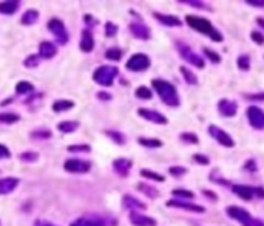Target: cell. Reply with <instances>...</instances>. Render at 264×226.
I'll list each match as a JSON object with an SVG mask.
<instances>
[{
	"label": "cell",
	"instance_id": "obj_34",
	"mask_svg": "<svg viewBox=\"0 0 264 226\" xmlns=\"http://www.w3.org/2000/svg\"><path fill=\"white\" fill-rule=\"evenodd\" d=\"M152 95H153L152 90L147 89V87H144V85L137 87V89H136V96L139 99H150V98H152Z\"/></svg>",
	"mask_w": 264,
	"mask_h": 226
},
{
	"label": "cell",
	"instance_id": "obj_54",
	"mask_svg": "<svg viewBox=\"0 0 264 226\" xmlns=\"http://www.w3.org/2000/svg\"><path fill=\"white\" fill-rule=\"evenodd\" d=\"M246 168H247V170H252V172H255V170H257L255 161H252V160H249V161L246 163Z\"/></svg>",
	"mask_w": 264,
	"mask_h": 226
},
{
	"label": "cell",
	"instance_id": "obj_28",
	"mask_svg": "<svg viewBox=\"0 0 264 226\" xmlns=\"http://www.w3.org/2000/svg\"><path fill=\"white\" fill-rule=\"evenodd\" d=\"M34 90V85L28 81H20L17 85H16V92L19 95H28Z\"/></svg>",
	"mask_w": 264,
	"mask_h": 226
},
{
	"label": "cell",
	"instance_id": "obj_37",
	"mask_svg": "<svg viewBox=\"0 0 264 226\" xmlns=\"http://www.w3.org/2000/svg\"><path fill=\"white\" fill-rule=\"evenodd\" d=\"M39 62H41V57L39 56H36V55H31L28 56L27 59H25V67H28V68H33V67H37L39 65Z\"/></svg>",
	"mask_w": 264,
	"mask_h": 226
},
{
	"label": "cell",
	"instance_id": "obj_51",
	"mask_svg": "<svg viewBox=\"0 0 264 226\" xmlns=\"http://www.w3.org/2000/svg\"><path fill=\"white\" fill-rule=\"evenodd\" d=\"M247 5L255 8H264V0H247Z\"/></svg>",
	"mask_w": 264,
	"mask_h": 226
},
{
	"label": "cell",
	"instance_id": "obj_1",
	"mask_svg": "<svg viewBox=\"0 0 264 226\" xmlns=\"http://www.w3.org/2000/svg\"><path fill=\"white\" fill-rule=\"evenodd\" d=\"M152 85L156 90V93L159 95L162 103H166L170 107H178L179 106V96H178V92H176L173 84H170L167 81H162V79H153Z\"/></svg>",
	"mask_w": 264,
	"mask_h": 226
},
{
	"label": "cell",
	"instance_id": "obj_9",
	"mask_svg": "<svg viewBox=\"0 0 264 226\" xmlns=\"http://www.w3.org/2000/svg\"><path fill=\"white\" fill-rule=\"evenodd\" d=\"M178 50H179L181 56H182L187 62H190L192 65H195V67H198V68H204V59L201 57L199 55H196L193 50H190L188 47H185L184 44H178Z\"/></svg>",
	"mask_w": 264,
	"mask_h": 226
},
{
	"label": "cell",
	"instance_id": "obj_2",
	"mask_svg": "<svg viewBox=\"0 0 264 226\" xmlns=\"http://www.w3.org/2000/svg\"><path fill=\"white\" fill-rule=\"evenodd\" d=\"M118 76V68L116 67H110V65H102L96 68V71L93 73V79L96 84L104 85V87H110L115 81V78Z\"/></svg>",
	"mask_w": 264,
	"mask_h": 226
},
{
	"label": "cell",
	"instance_id": "obj_7",
	"mask_svg": "<svg viewBox=\"0 0 264 226\" xmlns=\"http://www.w3.org/2000/svg\"><path fill=\"white\" fill-rule=\"evenodd\" d=\"M64 169L67 172H71V173H87L91 169V163L84 161V160H78V158H71V160L65 161Z\"/></svg>",
	"mask_w": 264,
	"mask_h": 226
},
{
	"label": "cell",
	"instance_id": "obj_52",
	"mask_svg": "<svg viewBox=\"0 0 264 226\" xmlns=\"http://www.w3.org/2000/svg\"><path fill=\"white\" fill-rule=\"evenodd\" d=\"M184 3H187V5H192V6H196L198 9H203V8H206V5L204 3H201V2H195V0H185ZM207 9V8H206Z\"/></svg>",
	"mask_w": 264,
	"mask_h": 226
},
{
	"label": "cell",
	"instance_id": "obj_55",
	"mask_svg": "<svg viewBox=\"0 0 264 226\" xmlns=\"http://www.w3.org/2000/svg\"><path fill=\"white\" fill-rule=\"evenodd\" d=\"M97 98H99V99H111V96H110L108 93H104V92L97 93Z\"/></svg>",
	"mask_w": 264,
	"mask_h": 226
},
{
	"label": "cell",
	"instance_id": "obj_30",
	"mask_svg": "<svg viewBox=\"0 0 264 226\" xmlns=\"http://www.w3.org/2000/svg\"><path fill=\"white\" fill-rule=\"evenodd\" d=\"M20 121V116L17 113H0V122L3 124H16Z\"/></svg>",
	"mask_w": 264,
	"mask_h": 226
},
{
	"label": "cell",
	"instance_id": "obj_15",
	"mask_svg": "<svg viewBox=\"0 0 264 226\" xmlns=\"http://www.w3.org/2000/svg\"><path fill=\"white\" fill-rule=\"evenodd\" d=\"M167 206L170 208H179V209H185V211H190V212H204L206 209L199 205H193V203H185V202H181V200H169L167 202Z\"/></svg>",
	"mask_w": 264,
	"mask_h": 226
},
{
	"label": "cell",
	"instance_id": "obj_26",
	"mask_svg": "<svg viewBox=\"0 0 264 226\" xmlns=\"http://www.w3.org/2000/svg\"><path fill=\"white\" fill-rule=\"evenodd\" d=\"M74 107V103L73 101H67V99H60V101H56L53 104V112L56 113H60V112H67L70 109Z\"/></svg>",
	"mask_w": 264,
	"mask_h": 226
},
{
	"label": "cell",
	"instance_id": "obj_4",
	"mask_svg": "<svg viewBox=\"0 0 264 226\" xmlns=\"http://www.w3.org/2000/svg\"><path fill=\"white\" fill-rule=\"evenodd\" d=\"M125 67H127V70H130V71H144L150 67V59L144 53H136L127 60Z\"/></svg>",
	"mask_w": 264,
	"mask_h": 226
},
{
	"label": "cell",
	"instance_id": "obj_10",
	"mask_svg": "<svg viewBox=\"0 0 264 226\" xmlns=\"http://www.w3.org/2000/svg\"><path fill=\"white\" fill-rule=\"evenodd\" d=\"M137 115L142 116L144 119L150 121V122H155V124H167V118L164 115H161L159 112H155V110H147V109H139L137 110Z\"/></svg>",
	"mask_w": 264,
	"mask_h": 226
},
{
	"label": "cell",
	"instance_id": "obj_59",
	"mask_svg": "<svg viewBox=\"0 0 264 226\" xmlns=\"http://www.w3.org/2000/svg\"><path fill=\"white\" fill-rule=\"evenodd\" d=\"M250 98H252V99H264V95H263V93H260V95H252Z\"/></svg>",
	"mask_w": 264,
	"mask_h": 226
},
{
	"label": "cell",
	"instance_id": "obj_24",
	"mask_svg": "<svg viewBox=\"0 0 264 226\" xmlns=\"http://www.w3.org/2000/svg\"><path fill=\"white\" fill-rule=\"evenodd\" d=\"M79 127V122L78 121H64V122H59L57 124V129L64 133H73Z\"/></svg>",
	"mask_w": 264,
	"mask_h": 226
},
{
	"label": "cell",
	"instance_id": "obj_31",
	"mask_svg": "<svg viewBox=\"0 0 264 226\" xmlns=\"http://www.w3.org/2000/svg\"><path fill=\"white\" fill-rule=\"evenodd\" d=\"M179 70H181L182 76L185 78V81H187L188 84H192V85H196V84H198V78H196V74H195L193 71H190L187 67H181Z\"/></svg>",
	"mask_w": 264,
	"mask_h": 226
},
{
	"label": "cell",
	"instance_id": "obj_19",
	"mask_svg": "<svg viewBox=\"0 0 264 226\" xmlns=\"http://www.w3.org/2000/svg\"><path fill=\"white\" fill-rule=\"evenodd\" d=\"M81 50L84 53H90L93 52V48H94V37L91 34L90 30H84L82 31V37H81Z\"/></svg>",
	"mask_w": 264,
	"mask_h": 226
},
{
	"label": "cell",
	"instance_id": "obj_8",
	"mask_svg": "<svg viewBox=\"0 0 264 226\" xmlns=\"http://www.w3.org/2000/svg\"><path fill=\"white\" fill-rule=\"evenodd\" d=\"M247 119L254 129H257V130L264 129V112L260 107H255V106L249 107L247 109Z\"/></svg>",
	"mask_w": 264,
	"mask_h": 226
},
{
	"label": "cell",
	"instance_id": "obj_47",
	"mask_svg": "<svg viewBox=\"0 0 264 226\" xmlns=\"http://www.w3.org/2000/svg\"><path fill=\"white\" fill-rule=\"evenodd\" d=\"M250 37H252V41L257 42L258 45L264 44V36L261 33H258V31H252V33H250Z\"/></svg>",
	"mask_w": 264,
	"mask_h": 226
},
{
	"label": "cell",
	"instance_id": "obj_36",
	"mask_svg": "<svg viewBox=\"0 0 264 226\" xmlns=\"http://www.w3.org/2000/svg\"><path fill=\"white\" fill-rule=\"evenodd\" d=\"M19 158L23 163H36L37 158H39V155H37L36 152H23V154H20Z\"/></svg>",
	"mask_w": 264,
	"mask_h": 226
},
{
	"label": "cell",
	"instance_id": "obj_44",
	"mask_svg": "<svg viewBox=\"0 0 264 226\" xmlns=\"http://www.w3.org/2000/svg\"><path fill=\"white\" fill-rule=\"evenodd\" d=\"M204 55H206V57H209L212 62H215V64H220V62H221L220 55H218V53H213L212 50H209V48H206V50H204Z\"/></svg>",
	"mask_w": 264,
	"mask_h": 226
},
{
	"label": "cell",
	"instance_id": "obj_17",
	"mask_svg": "<svg viewBox=\"0 0 264 226\" xmlns=\"http://www.w3.org/2000/svg\"><path fill=\"white\" fill-rule=\"evenodd\" d=\"M19 178L16 177H6V178H2L0 180V195H6V194H11L12 191L16 189L19 186Z\"/></svg>",
	"mask_w": 264,
	"mask_h": 226
},
{
	"label": "cell",
	"instance_id": "obj_14",
	"mask_svg": "<svg viewBox=\"0 0 264 226\" xmlns=\"http://www.w3.org/2000/svg\"><path fill=\"white\" fill-rule=\"evenodd\" d=\"M130 31H132V34L136 37V39H142V41L150 39V28L147 27V25L141 23V22L132 23L130 25Z\"/></svg>",
	"mask_w": 264,
	"mask_h": 226
},
{
	"label": "cell",
	"instance_id": "obj_42",
	"mask_svg": "<svg viewBox=\"0 0 264 226\" xmlns=\"http://www.w3.org/2000/svg\"><path fill=\"white\" fill-rule=\"evenodd\" d=\"M175 197H181V198H193L195 194L192 191H185V189H173Z\"/></svg>",
	"mask_w": 264,
	"mask_h": 226
},
{
	"label": "cell",
	"instance_id": "obj_23",
	"mask_svg": "<svg viewBox=\"0 0 264 226\" xmlns=\"http://www.w3.org/2000/svg\"><path fill=\"white\" fill-rule=\"evenodd\" d=\"M19 6H20L19 2H0V12L2 14H14Z\"/></svg>",
	"mask_w": 264,
	"mask_h": 226
},
{
	"label": "cell",
	"instance_id": "obj_33",
	"mask_svg": "<svg viewBox=\"0 0 264 226\" xmlns=\"http://www.w3.org/2000/svg\"><path fill=\"white\" fill-rule=\"evenodd\" d=\"M105 133H107V136H110L111 140L115 141L116 144H119V146L125 144V136H124L121 132H115V130H107Z\"/></svg>",
	"mask_w": 264,
	"mask_h": 226
},
{
	"label": "cell",
	"instance_id": "obj_46",
	"mask_svg": "<svg viewBox=\"0 0 264 226\" xmlns=\"http://www.w3.org/2000/svg\"><path fill=\"white\" fill-rule=\"evenodd\" d=\"M31 138H44V140H48V138H51V132L49 130H37L31 133Z\"/></svg>",
	"mask_w": 264,
	"mask_h": 226
},
{
	"label": "cell",
	"instance_id": "obj_20",
	"mask_svg": "<svg viewBox=\"0 0 264 226\" xmlns=\"http://www.w3.org/2000/svg\"><path fill=\"white\" fill-rule=\"evenodd\" d=\"M57 55V47L53 44V42H42L41 47H39V56L45 57V59H51Z\"/></svg>",
	"mask_w": 264,
	"mask_h": 226
},
{
	"label": "cell",
	"instance_id": "obj_56",
	"mask_svg": "<svg viewBox=\"0 0 264 226\" xmlns=\"http://www.w3.org/2000/svg\"><path fill=\"white\" fill-rule=\"evenodd\" d=\"M84 19H85V22H87L88 25H93V23H96V22H94V19H93L91 16H88V14H87V16H84Z\"/></svg>",
	"mask_w": 264,
	"mask_h": 226
},
{
	"label": "cell",
	"instance_id": "obj_25",
	"mask_svg": "<svg viewBox=\"0 0 264 226\" xmlns=\"http://www.w3.org/2000/svg\"><path fill=\"white\" fill-rule=\"evenodd\" d=\"M124 206L130 209H145V205L142 202H139V200H136L130 195L124 197Z\"/></svg>",
	"mask_w": 264,
	"mask_h": 226
},
{
	"label": "cell",
	"instance_id": "obj_13",
	"mask_svg": "<svg viewBox=\"0 0 264 226\" xmlns=\"http://www.w3.org/2000/svg\"><path fill=\"white\" fill-rule=\"evenodd\" d=\"M132 165L133 163L127 158H118L113 161V169H115V172L118 175H121V177H127L130 169H132Z\"/></svg>",
	"mask_w": 264,
	"mask_h": 226
},
{
	"label": "cell",
	"instance_id": "obj_38",
	"mask_svg": "<svg viewBox=\"0 0 264 226\" xmlns=\"http://www.w3.org/2000/svg\"><path fill=\"white\" fill-rule=\"evenodd\" d=\"M68 152H90V146L88 144H74V146H68Z\"/></svg>",
	"mask_w": 264,
	"mask_h": 226
},
{
	"label": "cell",
	"instance_id": "obj_49",
	"mask_svg": "<svg viewBox=\"0 0 264 226\" xmlns=\"http://www.w3.org/2000/svg\"><path fill=\"white\" fill-rule=\"evenodd\" d=\"M9 157H11L9 149L3 144H0V160H5V158H9Z\"/></svg>",
	"mask_w": 264,
	"mask_h": 226
},
{
	"label": "cell",
	"instance_id": "obj_48",
	"mask_svg": "<svg viewBox=\"0 0 264 226\" xmlns=\"http://www.w3.org/2000/svg\"><path fill=\"white\" fill-rule=\"evenodd\" d=\"M193 160L196 161V163H199V165H204V166H207L209 165V158L206 157V155H201V154H196V155H193Z\"/></svg>",
	"mask_w": 264,
	"mask_h": 226
},
{
	"label": "cell",
	"instance_id": "obj_39",
	"mask_svg": "<svg viewBox=\"0 0 264 226\" xmlns=\"http://www.w3.org/2000/svg\"><path fill=\"white\" fill-rule=\"evenodd\" d=\"M181 140L185 143H192V144H198V136L192 132H184L181 135Z\"/></svg>",
	"mask_w": 264,
	"mask_h": 226
},
{
	"label": "cell",
	"instance_id": "obj_11",
	"mask_svg": "<svg viewBox=\"0 0 264 226\" xmlns=\"http://www.w3.org/2000/svg\"><path fill=\"white\" fill-rule=\"evenodd\" d=\"M218 110L222 116H227V118H232L236 115V110H238V106L235 101H230V99H221L218 103Z\"/></svg>",
	"mask_w": 264,
	"mask_h": 226
},
{
	"label": "cell",
	"instance_id": "obj_35",
	"mask_svg": "<svg viewBox=\"0 0 264 226\" xmlns=\"http://www.w3.org/2000/svg\"><path fill=\"white\" fill-rule=\"evenodd\" d=\"M105 57L111 59V60H119L122 57V52H121L119 48H110V50H107Z\"/></svg>",
	"mask_w": 264,
	"mask_h": 226
},
{
	"label": "cell",
	"instance_id": "obj_43",
	"mask_svg": "<svg viewBox=\"0 0 264 226\" xmlns=\"http://www.w3.org/2000/svg\"><path fill=\"white\" fill-rule=\"evenodd\" d=\"M118 33V27L115 23H111V22H107L105 23V34H107V37H113Z\"/></svg>",
	"mask_w": 264,
	"mask_h": 226
},
{
	"label": "cell",
	"instance_id": "obj_50",
	"mask_svg": "<svg viewBox=\"0 0 264 226\" xmlns=\"http://www.w3.org/2000/svg\"><path fill=\"white\" fill-rule=\"evenodd\" d=\"M243 226H264V222L263 220H260V219H250L246 225H243Z\"/></svg>",
	"mask_w": 264,
	"mask_h": 226
},
{
	"label": "cell",
	"instance_id": "obj_40",
	"mask_svg": "<svg viewBox=\"0 0 264 226\" xmlns=\"http://www.w3.org/2000/svg\"><path fill=\"white\" fill-rule=\"evenodd\" d=\"M236 64H238V67H240L241 70H249V67H250V59H249V56L243 55V56L238 57Z\"/></svg>",
	"mask_w": 264,
	"mask_h": 226
},
{
	"label": "cell",
	"instance_id": "obj_6",
	"mask_svg": "<svg viewBox=\"0 0 264 226\" xmlns=\"http://www.w3.org/2000/svg\"><path fill=\"white\" fill-rule=\"evenodd\" d=\"M209 133L212 138H215V140L224 146V147H233L235 146V141H233V138L227 133V132H224L222 129H220L218 125H209Z\"/></svg>",
	"mask_w": 264,
	"mask_h": 226
},
{
	"label": "cell",
	"instance_id": "obj_32",
	"mask_svg": "<svg viewBox=\"0 0 264 226\" xmlns=\"http://www.w3.org/2000/svg\"><path fill=\"white\" fill-rule=\"evenodd\" d=\"M141 175L144 178H148V180H155V181H164V177H162L161 173H156V172H152L148 169H142L141 170Z\"/></svg>",
	"mask_w": 264,
	"mask_h": 226
},
{
	"label": "cell",
	"instance_id": "obj_41",
	"mask_svg": "<svg viewBox=\"0 0 264 226\" xmlns=\"http://www.w3.org/2000/svg\"><path fill=\"white\" fill-rule=\"evenodd\" d=\"M137 189L142 191V192H145L148 197H158V195H159L156 189H153V187H150V186H147V184H139V186H137Z\"/></svg>",
	"mask_w": 264,
	"mask_h": 226
},
{
	"label": "cell",
	"instance_id": "obj_57",
	"mask_svg": "<svg viewBox=\"0 0 264 226\" xmlns=\"http://www.w3.org/2000/svg\"><path fill=\"white\" fill-rule=\"evenodd\" d=\"M36 226H54V225H51V223H45V222H37Z\"/></svg>",
	"mask_w": 264,
	"mask_h": 226
},
{
	"label": "cell",
	"instance_id": "obj_12",
	"mask_svg": "<svg viewBox=\"0 0 264 226\" xmlns=\"http://www.w3.org/2000/svg\"><path fill=\"white\" fill-rule=\"evenodd\" d=\"M227 214H229L233 220L240 222V223H243V225H246L250 219H252V216H250L246 209H243V208H240V206H230V208H227Z\"/></svg>",
	"mask_w": 264,
	"mask_h": 226
},
{
	"label": "cell",
	"instance_id": "obj_5",
	"mask_svg": "<svg viewBox=\"0 0 264 226\" xmlns=\"http://www.w3.org/2000/svg\"><path fill=\"white\" fill-rule=\"evenodd\" d=\"M185 20L188 23V27H192L193 30H196L198 33H203V34H210L213 31V27L212 23L207 20V19H203V17H198V16H190L187 14L185 16Z\"/></svg>",
	"mask_w": 264,
	"mask_h": 226
},
{
	"label": "cell",
	"instance_id": "obj_16",
	"mask_svg": "<svg viewBox=\"0 0 264 226\" xmlns=\"http://www.w3.org/2000/svg\"><path fill=\"white\" fill-rule=\"evenodd\" d=\"M232 191L246 202L249 200H252L255 197V187H250V186H244V184H235L232 186Z\"/></svg>",
	"mask_w": 264,
	"mask_h": 226
},
{
	"label": "cell",
	"instance_id": "obj_53",
	"mask_svg": "<svg viewBox=\"0 0 264 226\" xmlns=\"http://www.w3.org/2000/svg\"><path fill=\"white\" fill-rule=\"evenodd\" d=\"M209 36H210V39H212V41H217V42H221V41H222V36H221L217 30H213Z\"/></svg>",
	"mask_w": 264,
	"mask_h": 226
},
{
	"label": "cell",
	"instance_id": "obj_3",
	"mask_svg": "<svg viewBox=\"0 0 264 226\" xmlns=\"http://www.w3.org/2000/svg\"><path fill=\"white\" fill-rule=\"evenodd\" d=\"M48 30L54 34V37L60 45H65L68 42V33H67V28H65V25L62 20L51 19L48 22Z\"/></svg>",
	"mask_w": 264,
	"mask_h": 226
},
{
	"label": "cell",
	"instance_id": "obj_27",
	"mask_svg": "<svg viewBox=\"0 0 264 226\" xmlns=\"http://www.w3.org/2000/svg\"><path fill=\"white\" fill-rule=\"evenodd\" d=\"M70 226H104L102 222L97 219H78L76 222H73Z\"/></svg>",
	"mask_w": 264,
	"mask_h": 226
},
{
	"label": "cell",
	"instance_id": "obj_45",
	"mask_svg": "<svg viewBox=\"0 0 264 226\" xmlns=\"http://www.w3.org/2000/svg\"><path fill=\"white\" fill-rule=\"evenodd\" d=\"M169 172L173 175V177H181V175H184L187 172V169L182 168V166H173V168L169 169Z\"/></svg>",
	"mask_w": 264,
	"mask_h": 226
},
{
	"label": "cell",
	"instance_id": "obj_58",
	"mask_svg": "<svg viewBox=\"0 0 264 226\" xmlns=\"http://www.w3.org/2000/svg\"><path fill=\"white\" fill-rule=\"evenodd\" d=\"M257 23L260 25L261 28H264V19H263V17H258V19H257Z\"/></svg>",
	"mask_w": 264,
	"mask_h": 226
},
{
	"label": "cell",
	"instance_id": "obj_22",
	"mask_svg": "<svg viewBox=\"0 0 264 226\" xmlns=\"http://www.w3.org/2000/svg\"><path fill=\"white\" fill-rule=\"evenodd\" d=\"M37 20H39V11L36 9H28L20 19L22 25H34L37 23Z\"/></svg>",
	"mask_w": 264,
	"mask_h": 226
},
{
	"label": "cell",
	"instance_id": "obj_29",
	"mask_svg": "<svg viewBox=\"0 0 264 226\" xmlns=\"http://www.w3.org/2000/svg\"><path fill=\"white\" fill-rule=\"evenodd\" d=\"M137 143H139L141 146H145V147H155V149L162 147V141L156 140V138H139Z\"/></svg>",
	"mask_w": 264,
	"mask_h": 226
},
{
	"label": "cell",
	"instance_id": "obj_18",
	"mask_svg": "<svg viewBox=\"0 0 264 226\" xmlns=\"http://www.w3.org/2000/svg\"><path fill=\"white\" fill-rule=\"evenodd\" d=\"M130 222L134 226H156V220L148 217V216H142L139 212H132L130 214Z\"/></svg>",
	"mask_w": 264,
	"mask_h": 226
},
{
	"label": "cell",
	"instance_id": "obj_21",
	"mask_svg": "<svg viewBox=\"0 0 264 226\" xmlns=\"http://www.w3.org/2000/svg\"><path fill=\"white\" fill-rule=\"evenodd\" d=\"M155 19L159 20L162 25H167V27H181V20L176 16H170V14H161V12H155Z\"/></svg>",
	"mask_w": 264,
	"mask_h": 226
}]
</instances>
